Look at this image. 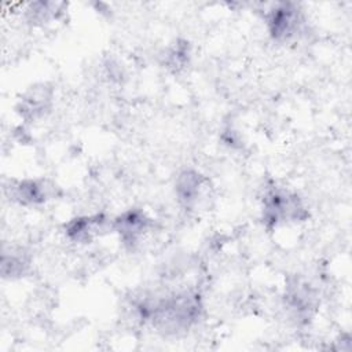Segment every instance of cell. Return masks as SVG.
Returning <instances> with one entry per match:
<instances>
[{"label": "cell", "instance_id": "52a82bcc", "mask_svg": "<svg viewBox=\"0 0 352 352\" xmlns=\"http://www.w3.org/2000/svg\"><path fill=\"white\" fill-rule=\"evenodd\" d=\"M51 103V94L41 85L40 88H33L28 95L21 100L19 113L23 117L37 118L44 116Z\"/></svg>", "mask_w": 352, "mask_h": 352}, {"label": "cell", "instance_id": "7a4b0ae2", "mask_svg": "<svg viewBox=\"0 0 352 352\" xmlns=\"http://www.w3.org/2000/svg\"><path fill=\"white\" fill-rule=\"evenodd\" d=\"M265 19L270 36L280 43L294 38L304 26V15L294 3L275 4Z\"/></svg>", "mask_w": 352, "mask_h": 352}, {"label": "cell", "instance_id": "8992f818", "mask_svg": "<svg viewBox=\"0 0 352 352\" xmlns=\"http://www.w3.org/2000/svg\"><path fill=\"white\" fill-rule=\"evenodd\" d=\"M51 197V187L44 180L26 179L11 187V198L19 205L34 206L44 204Z\"/></svg>", "mask_w": 352, "mask_h": 352}, {"label": "cell", "instance_id": "6da1fadb", "mask_svg": "<svg viewBox=\"0 0 352 352\" xmlns=\"http://www.w3.org/2000/svg\"><path fill=\"white\" fill-rule=\"evenodd\" d=\"M263 221L268 228L286 223L304 221L308 217L307 208L296 192L274 187L263 198Z\"/></svg>", "mask_w": 352, "mask_h": 352}, {"label": "cell", "instance_id": "5b68a950", "mask_svg": "<svg viewBox=\"0 0 352 352\" xmlns=\"http://www.w3.org/2000/svg\"><path fill=\"white\" fill-rule=\"evenodd\" d=\"M109 220L103 214L78 216L65 224L66 236L76 243H89L106 230Z\"/></svg>", "mask_w": 352, "mask_h": 352}, {"label": "cell", "instance_id": "9c48e42d", "mask_svg": "<svg viewBox=\"0 0 352 352\" xmlns=\"http://www.w3.org/2000/svg\"><path fill=\"white\" fill-rule=\"evenodd\" d=\"M62 4L58 3H34L32 4V10L29 12L32 14L33 22H48L52 18H56V14L60 11L59 7Z\"/></svg>", "mask_w": 352, "mask_h": 352}, {"label": "cell", "instance_id": "ba28073f", "mask_svg": "<svg viewBox=\"0 0 352 352\" xmlns=\"http://www.w3.org/2000/svg\"><path fill=\"white\" fill-rule=\"evenodd\" d=\"M190 55L188 43L187 41H176L175 45H172L165 56V63L168 67H173L176 70L182 69Z\"/></svg>", "mask_w": 352, "mask_h": 352}, {"label": "cell", "instance_id": "277c9868", "mask_svg": "<svg viewBox=\"0 0 352 352\" xmlns=\"http://www.w3.org/2000/svg\"><path fill=\"white\" fill-rule=\"evenodd\" d=\"M208 188V180L192 169L183 170L175 183L176 198L184 208H195Z\"/></svg>", "mask_w": 352, "mask_h": 352}, {"label": "cell", "instance_id": "3957f363", "mask_svg": "<svg viewBox=\"0 0 352 352\" xmlns=\"http://www.w3.org/2000/svg\"><path fill=\"white\" fill-rule=\"evenodd\" d=\"M120 241L129 249L138 248L151 228V219L140 209H129L117 216L111 224Z\"/></svg>", "mask_w": 352, "mask_h": 352}]
</instances>
